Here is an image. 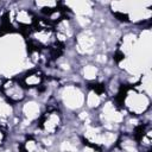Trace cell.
Listing matches in <instances>:
<instances>
[{"mask_svg":"<svg viewBox=\"0 0 152 152\" xmlns=\"http://www.w3.org/2000/svg\"><path fill=\"white\" fill-rule=\"evenodd\" d=\"M82 72H83V77H84L86 80H88V81H94V80L97 78L99 69H97V66H95V65H93V64H88V65H86V66L83 68Z\"/></svg>","mask_w":152,"mask_h":152,"instance_id":"obj_12","label":"cell"},{"mask_svg":"<svg viewBox=\"0 0 152 152\" xmlns=\"http://www.w3.org/2000/svg\"><path fill=\"white\" fill-rule=\"evenodd\" d=\"M106 61H107L106 55H96V57H95V62L96 63L103 64V63H106Z\"/></svg>","mask_w":152,"mask_h":152,"instance_id":"obj_15","label":"cell"},{"mask_svg":"<svg viewBox=\"0 0 152 152\" xmlns=\"http://www.w3.org/2000/svg\"><path fill=\"white\" fill-rule=\"evenodd\" d=\"M101 95H102V94H99L97 91L90 89L89 93L87 94V97L84 99L87 106H88L89 108H97V107H100L101 101H102V96H101Z\"/></svg>","mask_w":152,"mask_h":152,"instance_id":"obj_11","label":"cell"},{"mask_svg":"<svg viewBox=\"0 0 152 152\" xmlns=\"http://www.w3.org/2000/svg\"><path fill=\"white\" fill-rule=\"evenodd\" d=\"M96 48V37L91 30L82 31L76 39V49L80 53H91Z\"/></svg>","mask_w":152,"mask_h":152,"instance_id":"obj_6","label":"cell"},{"mask_svg":"<svg viewBox=\"0 0 152 152\" xmlns=\"http://www.w3.org/2000/svg\"><path fill=\"white\" fill-rule=\"evenodd\" d=\"M64 5L69 7L76 14V17L89 18V15L93 13V2L89 1H70L65 2Z\"/></svg>","mask_w":152,"mask_h":152,"instance_id":"obj_8","label":"cell"},{"mask_svg":"<svg viewBox=\"0 0 152 152\" xmlns=\"http://www.w3.org/2000/svg\"><path fill=\"white\" fill-rule=\"evenodd\" d=\"M61 122H62V119L59 113H57V110H49L43 116H40L39 128L46 135H51L58 131Z\"/></svg>","mask_w":152,"mask_h":152,"instance_id":"obj_5","label":"cell"},{"mask_svg":"<svg viewBox=\"0 0 152 152\" xmlns=\"http://www.w3.org/2000/svg\"><path fill=\"white\" fill-rule=\"evenodd\" d=\"M23 68H25V55L20 38L4 37L0 40V72L13 74Z\"/></svg>","mask_w":152,"mask_h":152,"instance_id":"obj_1","label":"cell"},{"mask_svg":"<svg viewBox=\"0 0 152 152\" xmlns=\"http://www.w3.org/2000/svg\"><path fill=\"white\" fill-rule=\"evenodd\" d=\"M43 80L44 76L39 70H31L23 77L21 84L24 86V88H38L42 86Z\"/></svg>","mask_w":152,"mask_h":152,"instance_id":"obj_9","label":"cell"},{"mask_svg":"<svg viewBox=\"0 0 152 152\" xmlns=\"http://www.w3.org/2000/svg\"><path fill=\"white\" fill-rule=\"evenodd\" d=\"M122 104L125 106L126 110L129 112L132 115H140L148 109L150 97L142 90L133 88L125 91V95L122 97Z\"/></svg>","mask_w":152,"mask_h":152,"instance_id":"obj_2","label":"cell"},{"mask_svg":"<svg viewBox=\"0 0 152 152\" xmlns=\"http://www.w3.org/2000/svg\"><path fill=\"white\" fill-rule=\"evenodd\" d=\"M12 20L15 21L19 26L26 27L34 23V15L27 8H17L12 11Z\"/></svg>","mask_w":152,"mask_h":152,"instance_id":"obj_7","label":"cell"},{"mask_svg":"<svg viewBox=\"0 0 152 152\" xmlns=\"http://www.w3.org/2000/svg\"><path fill=\"white\" fill-rule=\"evenodd\" d=\"M81 152H99V150H97L96 146L90 145V144H87V145L81 150Z\"/></svg>","mask_w":152,"mask_h":152,"instance_id":"obj_14","label":"cell"},{"mask_svg":"<svg viewBox=\"0 0 152 152\" xmlns=\"http://www.w3.org/2000/svg\"><path fill=\"white\" fill-rule=\"evenodd\" d=\"M34 5H36L37 7H39L42 11H44V12L48 14V13L51 12L52 10L57 8L58 2H55V1H36Z\"/></svg>","mask_w":152,"mask_h":152,"instance_id":"obj_13","label":"cell"},{"mask_svg":"<svg viewBox=\"0 0 152 152\" xmlns=\"http://www.w3.org/2000/svg\"><path fill=\"white\" fill-rule=\"evenodd\" d=\"M23 114L26 118V120L31 121L40 116V106L36 101H27L23 106Z\"/></svg>","mask_w":152,"mask_h":152,"instance_id":"obj_10","label":"cell"},{"mask_svg":"<svg viewBox=\"0 0 152 152\" xmlns=\"http://www.w3.org/2000/svg\"><path fill=\"white\" fill-rule=\"evenodd\" d=\"M62 101L64 106L69 109H78L83 106L86 96L83 95L82 90L76 86H66L62 90L61 94Z\"/></svg>","mask_w":152,"mask_h":152,"instance_id":"obj_3","label":"cell"},{"mask_svg":"<svg viewBox=\"0 0 152 152\" xmlns=\"http://www.w3.org/2000/svg\"><path fill=\"white\" fill-rule=\"evenodd\" d=\"M1 89L5 97L11 102H20L25 97V88L21 82L17 81L15 78H10L5 81L1 86Z\"/></svg>","mask_w":152,"mask_h":152,"instance_id":"obj_4","label":"cell"}]
</instances>
